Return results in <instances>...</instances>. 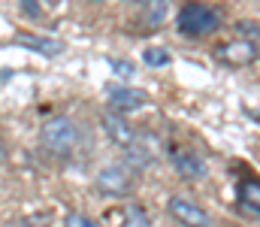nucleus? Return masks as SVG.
<instances>
[{
    "instance_id": "obj_1",
    "label": "nucleus",
    "mask_w": 260,
    "mask_h": 227,
    "mask_svg": "<svg viewBox=\"0 0 260 227\" xmlns=\"http://www.w3.org/2000/svg\"><path fill=\"white\" fill-rule=\"evenodd\" d=\"M79 140H82V131L70 115H52L40 127V146L55 157H70L79 149Z\"/></svg>"
},
{
    "instance_id": "obj_2",
    "label": "nucleus",
    "mask_w": 260,
    "mask_h": 227,
    "mask_svg": "<svg viewBox=\"0 0 260 227\" xmlns=\"http://www.w3.org/2000/svg\"><path fill=\"white\" fill-rule=\"evenodd\" d=\"M176 27H179L182 37L203 40V37H209V34H215V30L221 27V18H218V12H215L212 6L191 0V3H185V6L179 9V15H176Z\"/></svg>"
},
{
    "instance_id": "obj_3",
    "label": "nucleus",
    "mask_w": 260,
    "mask_h": 227,
    "mask_svg": "<svg viewBox=\"0 0 260 227\" xmlns=\"http://www.w3.org/2000/svg\"><path fill=\"white\" fill-rule=\"evenodd\" d=\"M94 188L103 197H112V200L130 197L133 188H136V173H133L130 164H109L94 176Z\"/></svg>"
},
{
    "instance_id": "obj_4",
    "label": "nucleus",
    "mask_w": 260,
    "mask_h": 227,
    "mask_svg": "<svg viewBox=\"0 0 260 227\" xmlns=\"http://www.w3.org/2000/svg\"><path fill=\"white\" fill-rule=\"evenodd\" d=\"M260 55L257 43L254 40H245V37H239V40H227V43H221L218 49H215V58H218V64H224V67H248V64H254Z\"/></svg>"
},
{
    "instance_id": "obj_5",
    "label": "nucleus",
    "mask_w": 260,
    "mask_h": 227,
    "mask_svg": "<svg viewBox=\"0 0 260 227\" xmlns=\"http://www.w3.org/2000/svg\"><path fill=\"white\" fill-rule=\"evenodd\" d=\"M167 212H170L182 227H212L209 212H206L200 203H194L191 197H182V194H173V197L167 200Z\"/></svg>"
},
{
    "instance_id": "obj_6",
    "label": "nucleus",
    "mask_w": 260,
    "mask_h": 227,
    "mask_svg": "<svg viewBox=\"0 0 260 227\" xmlns=\"http://www.w3.org/2000/svg\"><path fill=\"white\" fill-rule=\"evenodd\" d=\"M127 164L136 170H145V167H154L160 160V143L154 134H136V140L130 143L127 149Z\"/></svg>"
},
{
    "instance_id": "obj_7",
    "label": "nucleus",
    "mask_w": 260,
    "mask_h": 227,
    "mask_svg": "<svg viewBox=\"0 0 260 227\" xmlns=\"http://www.w3.org/2000/svg\"><path fill=\"white\" fill-rule=\"evenodd\" d=\"M100 124H103V131H106V140H109L112 146H118V149H127L130 143L136 140L133 124H130L121 112H103V115H100Z\"/></svg>"
},
{
    "instance_id": "obj_8",
    "label": "nucleus",
    "mask_w": 260,
    "mask_h": 227,
    "mask_svg": "<svg viewBox=\"0 0 260 227\" xmlns=\"http://www.w3.org/2000/svg\"><path fill=\"white\" fill-rule=\"evenodd\" d=\"M106 100L115 112H130V109H139V106L148 103V97L139 88H127V85H112L106 91Z\"/></svg>"
},
{
    "instance_id": "obj_9",
    "label": "nucleus",
    "mask_w": 260,
    "mask_h": 227,
    "mask_svg": "<svg viewBox=\"0 0 260 227\" xmlns=\"http://www.w3.org/2000/svg\"><path fill=\"white\" fill-rule=\"evenodd\" d=\"M173 3L170 0H142V12H139V24L142 27H160L170 18Z\"/></svg>"
},
{
    "instance_id": "obj_10",
    "label": "nucleus",
    "mask_w": 260,
    "mask_h": 227,
    "mask_svg": "<svg viewBox=\"0 0 260 227\" xmlns=\"http://www.w3.org/2000/svg\"><path fill=\"white\" fill-rule=\"evenodd\" d=\"M18 43H21L24 49H34V52L46 55V58H58V55L67 49L64 40H52V37H30V34H18Z\"/></svg>"
},
{
    "instance_id": "obj_11",
    "label": "nucleus",
    "mask_w": 260,
    "mask_h": 227,
    "mask_svg": "<svg viewBox=\"0 0 260 227\" xmlns=\"http://www.w3.org/2000/svg\"><path fill=\"white\" fill-rule=\"evenodd\" d=\"M236 203L248 212L260 215V179H242L236 191Z\"/></svg>"
},
{
    "instance_id": "obj_12",
    "label": "nucleus",
    "mask_w": 260,
    "mask_h": 227,
    "mask_svg": "<svg viewBox=\"0 0 260 227\" xmlns=\"http://www.w3.org/2000/svg\"><path fill=\"white\" fill-rule=\"evenodd\" d=\"M173 167H176V173L179 176H185V179H200L203 173H206V164L191 154V151H176L173 154Z\"/></svg>"
},
{
    "instance_id": "obj_13",
    "label": "nucleus",
    "mask_w": 260,
    "mask_h": 227,
    "mask_svg": "<svg viewBox=\"0 0 260 227\" xmlns=\"http://www.w3.org/2000/svg\"><path fill=\"white\" fill-rule=\"evenodd\" d=\"M118 227H151V218H148L145 206L127 203V206L121 209V221H118Z\"/></svg>"
},
{
    "instance_id": "obj_14",
    "label": "nucleus",
    "mask_w": 260,
    "mask_h": 227,
    "mask_svg": "<svg viewBox=\"0 0 260 227\" xmlns=\"http://www.w3.org/2000/svg\"><path fill=\"white\" fill-rule=\"evenodd\" d=\"M170 61H173L170 52L160 49V46H148V49L142 52V64H148V67H167Z\"/></svg>"
},
{
    "instance_id": "obj_15",
    "label": "nucleus",
    "mask_w": 260,
    "mask_h": 227,
    "mask_svg": "<svg viewBox=\"0 0 260 227\" xmlns=\"http://www.w3.org/2000/svg\"><path fill=\"white\" fill-rule=\"evenodd\" d=\"M64 227H100V221L91 218V215H85V212H70L64 218Z\"/></svg>"
},
{
    "instance_id": "obj_16",
    "label": "nucleus",
    "mask_w": 260,
    "mask_h": 227,
    "mask_svg": "<svg viewBox=\"0 0 260 227\" xmlns=\"http://www.w3.org/2000/svg\"><path fill=\"white\" fill-rule=\"evenodd\" d=\"M112 73L121 76V79H130V76L136 73V67H133L130 61H124V58H115V61H112Z\"/></svg>"
},
{
    "instance_id": "obj_17",
    "label": "nucleus",
    "mask_w": 260,
    "mask_h": 227,
    "mask_svg": "<svg viewBox=\"0 0 260 227\" xmlns=\"http://www.w3.org/2000/svg\"><path fill=\"white\" fill-rule=\"evenodd\" d=\"M236 30H239V34H248L245 40H257L260 37V24L257 21H236Z\"/></svg>"
},
{
    "instance_id": "obj_18",
    "label": "nucleus",
    "mask_w": 260,
    "mask_h": 227,
    "mask_svg": "<svg viewBox=\"0 0 260 227\" xmlns=\"http://www.w3.org/2000/svg\"><path fill=\"white\" fill-rule=\"evenodd\" d=\"M3 160H6V143L0 140V164H3Z\"/></svg>"
},
{
    "instance_id": "obj_19",
    "label": "nucleus",
    "mask_w": 260,
    "mask_h": 227,
    "mask_svg": "<svg viewBox=\"0 0 260 227\" xmlns=\"http://www.w3.org/2000/svg\"><path fill=\"white\" fill-rule=\"evenodd\" d=\"M46 3H49V6H61L64 0H46Z\"/></svg>"
},
{
    "instance_id": "obj_20",
    "label": "nucleus",
    "mask_w": 260,
    "mask_h": 227,
    "mask_svg": "<svg viewBox=\"0 0 260 227\" xmlns=\"http://www.w3.org/2000/svg\"><path fill=\"white\" fill-rule=\"evenodd\" d=\"M127 3H142V0H127Z\"/></svg>"
},
{
    "instance_id": "obj_21",
    "label": "nucleus",
    "mask_w": 260,
    "mask_h": 227,
    "mask_svg": "<svg viewBox=\"0 0 260 227\" xmlns=\"http://www.w3.org/2000/svg\"><path fill=\"white\" fill-rule=\"evenodd\" d=\"M6 76H9V73H0V79H6Z\"/></svg>"
},
{
    "instance_id": "obj_22",
    "label": "nucleus",
    "mask_w": 260,
    "mask_h": 227,
    "mask_svg": "<svg viewBox=\"0 0 260 227\" xmlns=\"http://www.w3.org/2000/svg\"><path fill=\"white\" fill-rule=\"evenodd\" d=\"M97 3H103V0H97Z\"/></svg>"
}]
</instances>
